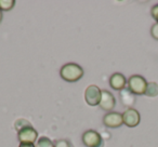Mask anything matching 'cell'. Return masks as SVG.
Masks as SVG:
<instances>
[{"label": "cell", "instance_id": "cell-1", "mask_svg": "<svg viewBox=\"0 0 158 147\" xmlns=\"http://www.w3.org/2000/svg\"><path fill=\"white\" fill-rule=\"evenodd\" d=\"M84 75V70L79 65L74 63L66 64L61 69V77L68 82H75Z\"/></svg>", "mask_w": 158, "mask_h": 147}, {"label": "cell", "instance_id": "cell-2", "mask_svg": "<svg viewBox=\"0 0 158 147\" xmlns=\"http://www.w3.org/2000/svg\"><path fill=\"white\" fill-rule=\"evenodd\" d=\"M128 86H129V91L133 94H145L147 82L142 76L134 75L129 78Z\"/></svg>", "mask_w": 158, "mask_h": 147}, {"label": "cell", "instance_id": "cell-3", "mask_svg": "<svg viewBox=\"0 0 158 147\" xmlns=\"http://www.w3.org/2000/svg\"><path fill=\"white\" fill-rule=\"evenodd\" d=\"M101 96H102V91L97 86L88 87L86 90V93H85L86 102L91 106L99 105L100 101H101Z\"/></svg>", "mask_w": 158, "mask_h": 147}, {"label": "cell", "instance_id": "cell-4", "mask_svg": "<svg viewBox=\"0 0 158 147\" xmlns=\"http://www.w3.org/2000/svg\"><path fill=\"white\" fill-rule=\"evenodd\" d=\"M82 141L88 147H102V145H103L101 135L92 130H89L84 134Z\"/></svg>", "mask_w": 158, "mask_h": 147}, {"label": "cell", "instance_id": "cell-5", "mask_svg": "<svg viewBox=\"0 0 158 147\" xmlns=\"http://www.w3.org/2000/svg\"><path fill=\"white\" fill-rule=\"evenodd\" d=\"M123 123L130 128L136 127L140 123V114L133 108H129L123 114Z\"/></svg>", "mask_w": 158, "mask_h": 147}, {"label": "cell", "instance_id": "cell-6", "mask_svg": "<svg viewBox=\"0 0 158 147\" xmlns=\"http://www.w3.org/2000/svg\"><path fill=\"white\" fill-rule=\"evenodd\" d=\"M37 138V132L34 130L31 125L24 128V129L19 131V140L21 143H29V144H34V142Z\"/></svg>", "mask_w": 158, "mask_h": 147}, {"label": "cell", "instance_id": "cell-7", "mask_svg": "<svg viewBox=\"0 0 158 147\" xmlns=\"http://www.w3.org/2000/svg\"><path fill=\"white\" fill-rule=\"evenodd\" d=\"M103 122L108 128H118L123 123V115L119 112H108L104 116Z\"/></svg>", "mask_w": 158, "mask_h": 147}, {"label": "cell", "instance_id": "cell-8", "mask_svg": "<svg viewBox=\"0 0 158 147\" xmlns=\"http://www.w3.org/2000/svg\"><path fill=\"white\" fill-rule=\"evenodd\" d=\"M115 97L113 96L112 93L108 91H102L101 101H100V107L105 110H112L115 107Z\"/></svg>", "mask_w": 158, "mask_h": 147}, {"label": "cell", "instance_id": "cell-9", "mask_svg": "<svg viewBox=\"0 0 158 147\" xmlns=\"http://www.w3.org/2000/svg\"><path fill=\"white\" fill-rule=\"evenodd\" d=\"M110 87L115 90H123L126 86V78L121 74H114L110 80Z\"/></svg>", "mask_w": 158, "mask_h": 147}, {"label": "cell", "instance_id": "cell-10", "mask_svg": "<svg viewBox=\"0 0 158 147\" xmlns=\"http://www.w3.org/2000/svg\"><path fill=\"white\" fill-rule=\"evenodd\" d=\"M145 94H146L147 96H156V95H158V84H155V82L147 84Z\"/></svg>", "mask_w": 158, "mask_h": 147}, {"label": "cell", "instance_id": "cell-11", "mask_svg": "<svg viewBox=\"0 0 158 147\" xmlns=\"http://www.w3.org/2000/svg\"><path fill=\"white\" fill-rule=\"evenodd\" d=\"M14 1L13 0H0V9L8 11V10H11L14 6Z\"/></svg>", "mask_w": 158, "mask_h": 147}, {"label": "cell", "instance_id": "cell-12", "mask_svg": "<svg viewBox=\"0 0 158 147\" xmlns=\"http://www.w3.org/2000/svg\"><path fill=\"white\" fill-rule=\"evenodd\" d=\"M36 147H54L50 140L48 137H41L38 141Z\"/></svg>", "mask_w": 158, "mask_h": 147}, {"label": "cell", "instance_id": "cell-13", "mask_svg": "<svg viewBox=\"0 0 158 147\" xmlns=\"http://www.w3.org/2000/svg\"><path fill=\"white\" fill-rule=\"evenodd\" d=\"M151 34H152V36H153V38L158 40V23L153 25V27H152V29H151Z\"/></svg>", "mask_w": 158, "mask_h": 147}, {"label": "cell", "instance_id": "cell-14", "mask_svg": "<svg viewBox=\"0 0 158 147\" xmlns=\"http://www.w3.org/2000/svg\"><path fill=\"white\" fill-rule=\"evenodd\" d=\"M152 16H153L156 22L158 23V5L154 6V7L152 8Z\"/></svg>", "mask_w": 158, "mask_h": 147}, {"label": "cell", "instance_id": "cell-15", "mask_svg": "<svg viewBox=\"0 0 158 147\" xmlns=\"http://www.w3.org/2000/svg\"><path fill=\"white\" fill-rule=\"evenodd\" d=\"M55 147H68V144L66 142H64V141H61V142L57 143Z\"/></svg>", "mask_w": 158, "mask_h": 147}, {"label": "cell", "instance_id": "cell-16", "mask_svg": "<svg viewBox=\"0 0 158 147\" xmlns=\"http://www.w3.org/2000/svg\"><path fill=\"white\" fill-rule=\"evenodd\" d=\"M20 147H36V146H34V144H29V143H21Z\"/></svg>", "mask_w": 158, "mask_h": 147}, {"label": "cell", "instance_id": "cell-17", "mask_svg": "<svg viewBox=\"0 0 158 147\" xmlns=\"http://www.w3.org/2000/svg\"><path fill=\"white\" fill-rule=\"evenodd\" d=\"M1 18H2V14H1V11H0V22H1Z\"/></svg>", "mask_w": 158, "mask_h": 147}]
</instances>
